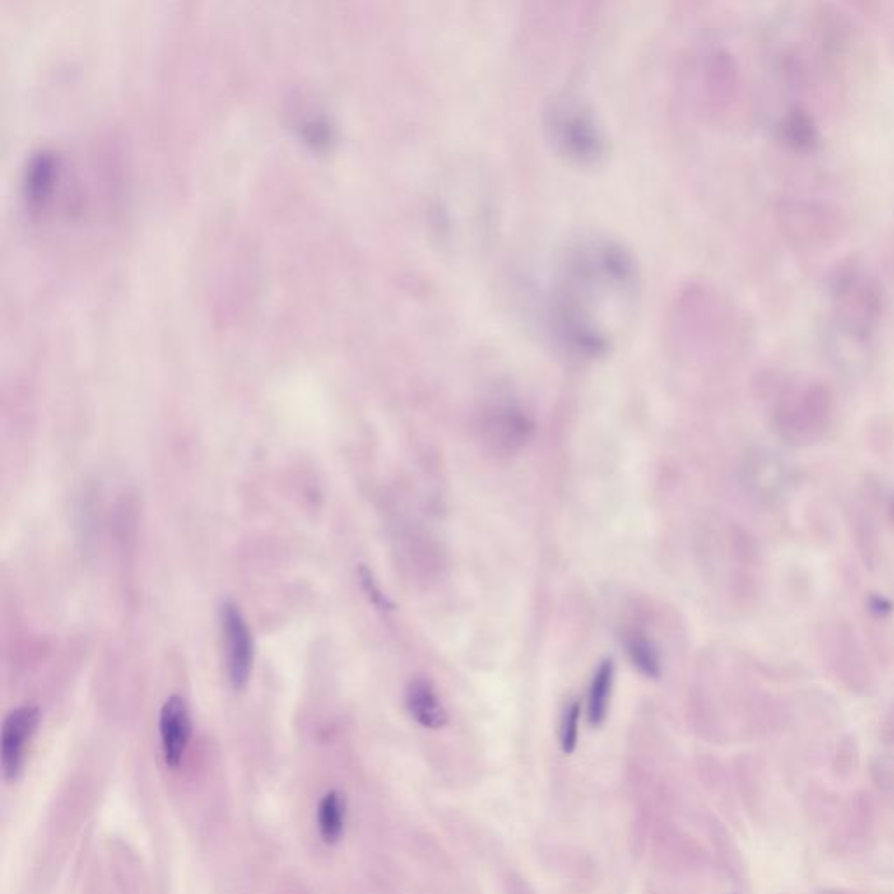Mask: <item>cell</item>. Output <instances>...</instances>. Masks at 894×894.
I'll use <instances>...</instances> for the list:
<instances>
[{"label":"cell","mask_w":894,"mask_h":894,"mask_svg":"<svg viewBox=\"0 0 894 894\" xmlns=\"http://www.w3.org/2000/svg\"><path fill=\"white\" fill-rule=\"evenodd\" d=\"M640 296L633 255L606 238H584L564 255L552 287V322L564 344L587 357L605 353L626 329Z\"/></svg>","instance_id":"cell-1"},{"label":"cell","mask_w":894,"mask_h":894,"mask_svg":"<svg viewBox=\"0 0 894 894\" xmlns=\"http://www.w3.org/2000/svg\"><path fill=\"white\" fill-rule=\"evenodd\" d=\"M545 130L554 149L578 165L605 158L606 138L589 107L575 98H554L545 112Z\"/></svg>","instance_id":"cell-2"},{"label":"cell","mask_w":894,"mask_h":894,"mask_svg":"<svg viewBox=\"0 0 894 894\" xmlns=\"http://www.w3.org/2000/svg\"><path fill=\"white\" fill-rule=\"evenodd\" d=\"M221 634L227 680L234 690H243L254 669V638L240 608L231 601L221 606Z\"/></svg>","instance_id":"cell-3"},{"label":"cell","mask_w":894,"mask_h":894,"mask_svg":"<svg viewBox=\"0 0 894 894\" xmlns=\"http://www.w3.org/2000/svg\"><path fill=\"white\" fill-rule=\"evenodd\" d=\"M41 723V711L37 706L25 704L13 709L4 718L0 734V767L4 781H16L23 769L27 746Z\"/></svg>","instance_id":"cell-4"},{"label":"cell","mask_w":894,"mask_h":894,"mask_svg":"<svg viewBox=\"0 0 894 894\" xmlns=\"http://www.w3.org/2000/svg\"><path fill=\"white\" fill-rule=\"evenodd\" d=\"M479 439L496 454H514L533 435L530 418L514 406H496L482 414Z\"/></svg>","instance_id":"cell-5"},{"label":"cell","mask_w":894,"mask_h":894,"mask_svg":"<svg viewBox=\"0 0 894 894\" xmlns=\"http://www.w3.org/2000/svg\"><path fill=\"white\" fill-rule=\"evenodd\" d=\"M191 734L193 725L187 702L180 695L168 697L159 711V741L170 769H179L184 762Z\"/></svg>","instance_id":"cell-6"},{"label":"cell","mask_w":894,"mask_h":894,"mask_svg":"<svg viewBox=\"0 0 894 894\" xmlns=\"http://www.w3.org/2000/svg\"><path fill=\"white\" fill-rule=\"evenodd\" d=\"M406 708L416 723L430 730H439L449 722L446 708L434 685L423 678H416L406 688Z\"/></svg>","instance_id":"cell-7"},{"label":"cell","mask_w":894,"mask_h":894,"mask_svg":"<svg viewBox=\"0 0 894 894\" xmlns=\"http://www.w3.org/2000/svg\"><path fill=\"white\" fill-rule=\"evenodd\" d=\"M613 681H615V664L612 659L599 662L598 668L592 674L587 694V720L594 729L601 727L608 716Z\"/></svg>","instance_id":"cell-8"},{"label":"cell","mask_w":894,"mask_h":894,"mask_svg":"<svg viewBox=\"0 0 894 894\" xmlns=\"http://www.w3.org/2000/svg\"><path fill=\"white\" fill-rule=\"evenodd\" d=\"M346 823V797L341 791L325 793L317 811V825L325 844H337L343 839Z\"/></svg>","instance_id":"cell-9"},{"label":"cell","mask_w":894,"mask_h":894,"mask_svg":"<svg viewBox=\"0 0 894 894\" xmlns=\"http://www.w3.org/2000/svg\"><path fill=\"white\" fill-rule=\"evenodd\" d=\"M624 648L627 657L643 676L657 680L662 673L661 654L654 641L638 629H629L624 634Z\"/></svg>","instance_id":"cell-10"},{"label":"cell","mask_w":894,"mask_h":894,"mask_svg":"<svg viewBox=\"0 0 894 894\" xmlns=\"http://www.w3.org/2000/svg\"><path fill=\"white\" fill-rule=\"evenodd\" d=\"M578 723H580V702L571 701L564 709L561 729H559V741L561 750L566 755H571L578 743Z\"/></svg>","instance_id":"cell-11"},{"label":"cell","mask_w":894,"mask_h":894,"mask_svg":"<svg viewBox=\"0 0 894 894\" xmlns=\"http://www.w3.org/2000/svg\"><path fill=\"white\" fill-rule=\"evenodd\" d=\"M360 582H362V589H364L365 594L371 599L372 605L379 608V610H386V612L393 610L392 601L386 596L385 592L381 591V587H379L376 578L372 575V571L369 568H365V566H360Z\"/></svg>","instance_id":"cell-12"}]
</instances>
